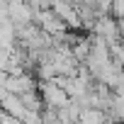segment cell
I'll return each mask as SVG.
<instances>
[{
  "instance_id": "cell-2",
  "label": "cell",
  "mask_w": 124,
  "mask_h": 124,
  "mask_svg": "<svg viewBox=\"0 0 124 124\" xmlns=\"http://www.w3.org/2000/svg\"><path fill=\"white\" fill-rule=\"evenodd\" d=\"M90 54H93V39L90 37H78L76 44H73V56L80 61V63H85L90 58Z\"/></svg>"
},
{
  "instance_id": "cell-3",
  "label": "cell",
  "mask_w": 124,
  "mask_h": 124,
  "mask_svg": "<svg viewBox=\"0 0 124 124\" xmlns=\"http://www.w3.org/2000/svg\"><path fill=\"white\" fill-rule=\"evenodd\" d=\"M107 119V112L100 109V107H80V119L78 122H85V124H95V122H105Z\"/></svg>"
},
{
  "instance_id": "cell-1",
  "label": "cell",
  "mask_w": 124,
  "mask_h": 124,
  "mask_svg": "<svg viewBox=\"0 0 124 124\" xmlns=\"http://www.w3.org/2000/svg\"><path fill=\"white\" fill-rule=\"evenodd\" d=\"M0 105H3V107H5V109H8L10 114H15V117H17L20 122H22V114L27 112V105L22 102V97H20L17 93H8V95H5L3 100H0Z\"/></svg>"
}]
</instances>
